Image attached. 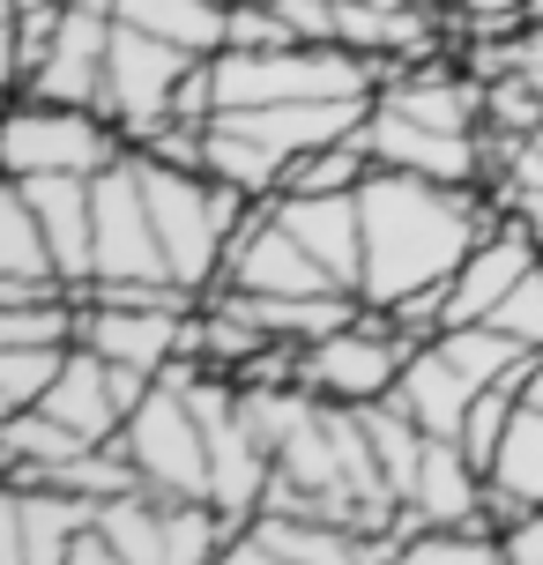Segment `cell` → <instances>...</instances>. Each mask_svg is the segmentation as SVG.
<instances>
[{"instance_id": "24", "label": "cell", "mask_w": 543, "mask_h": 565, "mask_svg": "<svg viewBox=\"0 0 543 565\" xmlns=\"http://www.w3.org/2000/svg\"><path fill=\"white\" fill-rule=\"evenodd\" d=\"M372 171L380 164H372V149L358 135L350 141H320V149H306V157L284 164V186H276V194H358Z\"/></svg>"}, {"instance_id": "33", "label": "cell", "mask_w": 543, "mask_h": 565, "mask_svg": "<svg viewBox=\"0 0 543 565\" xmlns=\"http://www.w3.org/2000/svg\"><path fill=\"white\" fill-rule=\"evenodd\" d=\"M216 565H290V558H276V551H268V543L246 529V536H231V551H224Z\"/></svg>"}, {"instance_id": "5", "label": "cell", "mask_w": 543, "mask_h": 565, "mask_svg": "<svg viewBox=\"0 0 543 565\" xmlns=\"http://www.w3.org/2000/svg\"><path fill=\"white\" fill-rule=\"evenodd\" d=\"M194 60L201 53H187V45H172V38L135 30V23L113 15V53H105V97H97V113L135 141L142 127L172 119V97H179V83L194 75Z\"/></svg>"}, {"instance_id": "16", "label": "cell", "mask_w": 543, "mask_h": 565, "mask_svg": "<svg viewBox=\"0 0 543 565\" xmlns=\"http://www.w3.org/2000/svg\"><path fill=\"white\" fill-rule=\"evenodd\" d=\"M477 395H485V387H477L439 342H417L409 365H402V380H395V402L425 424L432 439H461V417H469V402H477Z\"/></svg>"}, {"instance_id": "23", "label": "cell", "mask_w": 543, "mask_h": 565, "mask_svg": "<svg viewBox=\"0 0 543 565\" xmlns=\"http://www.w3.org/2000/svg\"><path fill=\"white\" fill-rule=\"evenodd\" d=\"M97 529L113 536V551H119L127 565H172V529H164V499H149V491L105 499V507H97Z\"/></svg>"}, {"instance_id": "10", "label": "cell", "mask_w": 543, "mask_h": 565, "mask_svg": "<svg viewBox=\"0 0 543 565\" xmlns=\"http://www.w3.org/2000/svg\"><path fill=\"white\" fill-rule=\"evenodd\" d=\"M209 306V298H201ZM194 320L201 312H164V306H97L83 298V342L97 358H113V365H142V372H164L179 358H194Z\"/></svg>"}, {"instance_id": "7", "label": "cell", "mask_w": 543, "mask_h": 565, "mask_svg": "<svg viewBox=\"0 0 543 565\" xmlns=\"http://www.w3.org/2000/svg\"><path fill=\"white\" fill-rule=\"evenodd\" d=\"M89 201H97V268L89 276L179 282L172 260H164V238H157V216H149V186H142V157L135 149L89 179Z\"/></svg>"}, {"instance_id": "15", "label": "cell", "mask_w": 543, "mask_h": 565, "mask_svg": "<svg viewBox=\"0 0 543 565\" xmlns=\"http://www.w3.org/2000/svg\"><path fill=\"white\" fill-rule=\"evenodd\" d=\"M15 186L30 194L38 224H45V238H53L60 276L83 290L89 268H97V201H89V179H75V171H45V179H15Z\"/></svg>"}, {"instance_id": "17", "label": "cell", "mask_w": 543, "mask_h": 565, "mask_svg": "<svg viewBox=\"0 0 543 565\" xmlns=\"http://www.w3.org/2000/svg\"><path fill=\"white\" fill-rule=\"evenodd\" d=\"M485 477H491V529H499V536L514 529L521 513L543 507V409H529V402H521Z\"/></svg>"}, {"instance_id": "26", "label": "cell", "mask_w": 543, "mask_h": 565, "mask_svg": "<svg viewBox=\"0 0 543 565\" xmlns=\"http://www.w3.org/2000/svg\"><path fill=\"white\" fill-rule=\"evenodd\" d=\"M387 565H507L499 529H409Z\"/></svg>"}, {"instance_id": "18", "label": "cell", "mask_w": 543, "mask_h": 565, "mask_svg": "<svg viewBox=\"0 0 543 565\" xmlns=\"http://www.w3.org/2000/svg\"><path fill=\"white\" fill-rule=\"evenodd\" d=\"M38 409H53L60 424H75L83 439H119L127 409H119V395H113V358H97L89 342H75V350H67V372L53 380V395L38 402Z\"/></svg>"}, {"instance_id": "28", "label": "cell", "mask_w": 543, "mask_h": 565, "mask_svg": "<svg viewBox=\"0 0 543 565\" xmlns=\"http://www.w3.org/2000/svg\"><path fill=\"white\" fill-rule=\"evenodd\" d=\"M514 409H521L514 387H485V395L469 402V417H461V447H469V461H477V469H491V454H499V439H507Z\"/></svg>"}, {"instance_id": "11", "label": "cell", "mask_w": 543, "mask_h": 565, "mask_svg": "<svg viewBox=\"0 0 543 565\" xmlns=\"http://www.w3.org/2000/svg\"><path fill=\"white\" fill-rule=\"evenodd\" d=\"M536 260H543V238L521 224V216H507L491 238H477V246H469V260L455 268V282H447V328L491 320V312L514 298V282L529 276Z\"/></svg>"}, {"instance_id": "30", "label": "cell", "mask_w": 543, "mask_h": 565, "mask_svg": "<svg viewBox=\"0 0 543 565\" xmlns=\"http://www.w3.org/2000/svg\"><path fill=\"white\" fill-rule=\"evenodd\" d=\"M491 320H499L507 335H521L529 350H543V260H536V268H529V276L514 282V298H507V306L491 312Z\"/></svg>"}, {"instance_id": "3", "label": "cell", "mask_w": 543, "mask_h": 565, "mask_svg": "<svg viewBox=\"0 0 543 565\" xmlns=\"http://www.w3.org/2000/svg\"><path fill=\"white\" fill-rule=\"evenodd\" d=\"M113 157H127V135H119L105 113H89V105H45V97H23V105L8 113V135H0V164H8V179H45V171L97 179Z\"/></svg>"}, {"instance_id": "12", "label": "cell", "mask_w": 543, "mask_h": 565, "mask_svg": "<svg viewBox=\"0 0 543 565\" xmlns=\"http://www.w3.org/2000/svg\"><path fill=\"white\" fill-rule=\"evenodd\" d=\"M260 209L284 231H298L343 290L365 298V209H358V194H268Z\"/></svg>"}, {"instance_id": "13", "label": "cell", "mask_w": 543, "mask_h": 565, "mask_svg": "<svg viewBox=\"0 0 543 565\" xmlns=\"http://www.w3.org/2000/svg\"><path fill=\"white\" fill-rule=\"evenodd\" d=\"M105 53H113V15L67 0L53 53H45V67L23 83V97H45V105H89V113H97V97H105Z\"/></svg>"}, {"instance_id": "27", "label": "cell", "mask_w": 543, "mask_h": 565, "mask_svg": "<svg viewBox=\"0 0 543 565\" xmlns=\"http://www.w3.org/2000/svg\"><path fill=\"white\" fill-rule=\"evenodd\" d=\"M60 15H67V0H8V75H15V89L45 67Z\"/></svg>"}, {"instance_id": "1", "label": "cell", "mask_w": 543, "mask_h": 565, "mask_svg": "<svg viewBox=\"0 0 543 565\" xmlns=\"http://www.w3.org/2000/svg\"><path fill=\"white\" fill-rule=\"evenodd\" d=\"M365 209V306H395L409 290L455 282L477 238L507 224V209L485 201V186H447L417 171H372L358 186Z\"/></svg>"}, {"instance_id": "37", "label": "cell", "mask_w": 543, "mask_h": 565, "mask_svg": "<svg viewBox=\"0 0 543 565\" xmlns=\"http://www.w3.org/2000/svg\"><path fill=\"white\" fill-rule=\"evenodd\" d=\"M216 8H231V0H216Z\"/></svg>"}, {"instance_id": "2", "label": "cell", "mask_w": 543, "mask_h": 565, "mask_svg": "<svg viewBox=\"0 0 543 565\" xmlns=\"http://www.w3.org/2000/svg\"><path fill=\"white\" fill-rule=\"evenodd\" d=\"M387 67L350 45H276V53H209L216 113H260V105H306V97H380Z\"/></svg>"}, {"instance_id": "25", "label": "cell", "mask_w": 543, "mask_h": 565, "mask_svg": "<svg viewBox=\"0 0 543 565\" xmlns=\"http://www.w3.org/2000/svg\"><path fill=\"white\" fill-rule=\"evenodd\" d=\"M75 342H0V417L8 409H38L53 395V380L67 372Z\"/></svg>"}, {"instance_id": "31", "label": "cell", "mask_w": 543, "mask_h": 565, "mask_svg": "<svg viewBox=\"0 0 543 565\" xmlns=\"http://www.w3.org/2000/svg\"><path fill=\"white\" fill-rule=\"evenodd\" d=\"M507 565H543V507L507 529Z\"/></svg>"}, {"instance_id": "29", "label": "cell", "mask_w": 543, "mask_h": 565, "mask_svg": "<svg viewBox=\"0 0 543 565\" xmlns=\"http://www.w3.org/2000/svg\"><path fill=\"white\" fill-rule=\"evenodd\" d=\"M224 45L238 53H276V45H298V30L284 23V8H260V0H231V30Z\"/></svg>"}, {"instance_id": "22", "label": "cell", "mask_w": 543, "mask_h": 565, "mask_svg": "<svg viewBox=\"0 0 543 565\" xmlns=\"http://www.w3.org/2000/svg\"><path fill=\"white\" fill-rule=\"evenodd\" d=\"M0 282H67L53 238H45V224H38V209H30V194L15 179L0 194Z\"/></svg>"}, {"instance_id": "34", "label": "cell", "mask_w": 543, "mask_h": 565, "mask_svg": "<svg viewBox=\"0 0 543 565\" xmlns=\"http://www.w3.org/2000/svg\"><path fill=\"white\" fill-rule=\"evenodd\" d=\"M514 395L529 402V409H543V350H529V365L514 372Z\"/></svg>"}, {"instance_id": "21", "label": "cell", "mask_w": 543, "mask_h": 565, "mask_svg": "<svg viewBox=\"0 0 543 565\" xmlns=\"http://www.w3.org/2000/svg\"><path fill=\"white\" fill-rule=\"evenodd\" d=\"M113 15L135 30H157V38H172L201 60L224 53V30H231V8H216V0H119Z\"/></svg>"}, {"instance_id": "4", "label": "cell", "mask_w": 543, "mask_h": 565, "mask_svg": "<svg viewBox=\"0 0 543 565\" xmlns=\"http://www.w3.org/2000/svg\"><path fill=\"white\" fill-rule=\"evenodd\" d=\"M119 447H127L149 499H209V431H201L179 380L149 387V402L119 424Z\"/></svg>"}, {"instance_id": "35", "label": "cell", "mask_w": 543, "mask_h": 565, "mask_svg": "<svg viewBox=\"0 0 543 565\" xmlns=\"http://www.w3.org/2000/svg\"><path fill=\"white\" fill-rule=\"evenodd\" d=\"M425 8H455V0H425Z\"/></svg>"}, {"instance_id": "6", "label": "cell", "mask_w": 543, "mask_h": 565, "mask_svg": "<svg viewBox=\"0 0 543 565\" xmlns=\"http://www.w3.org/2000/svg\"><path fill=\"white\" fill-rule=\"evenodd\" d=\"M409 350H417V342L395 335V320H387L380 306H365L350 328L306 342V387H313L320 402H350V409L387 402L395 380H402V365H409Z\"/></svg>"}, {"instance_id": "8", "label": "cell", "mask_w": 543, "mask_h": 565, "mask_svg": "<svg viewBox=\"0 0 543 565\" xmlns=\"http://www.w3.org/2000/svg\"><path fill=\"white\" fill-rule=\"evenodd\" d=\"M216 290H254V298H320V290H343V282L328 276V260L284 231L268 209L246 216V231H231L224 246V282Z\"/></svg>"}, {"instance_id": "9", "label": "cell", "mask_w": 543, "mask_h": 565, "mask_svg": "<svg viewBox=\"0 0 543 565\" xmlns=\"http://www.w3.org/2000/svg\"><path fill=\"white\" fill-rule=\"evenodd\" d=\"M358 141L372 149V164H380V171H417V179H447V186H485V171H491L485 135L425 127V119H409V113H387L380 97H372Z\"/></svg>"}, {"instance_id": "19", "label": "cell", "mask_w": 543, "mask_h": 565, "mask_svg": "<svg viewBox=\"0 0 543 565\" xmlns=\"http://www.w3.org/2000/svg\"><path fill=\"white\" fill-rule=\"evenodd\" d=\"M83 447H105V439H83V431H75V424H60L53 409H8V417H0L8 483H23V491H38V483H45V469L75 461Z\"/></svg>"}, {"instance_id": "20", "label": "cell", "mask_w": 543, "mask_h": 565, "mask_svg": "<svg viewBox=\"0 0 543 565\" xmlns=\"http://www.w3.org/2000/svg\"><path fill=\"white\" fill-rule=\"evenodd\" d=\"M209 179H224V186H238V194L268 201L276 186H284V157H276L260 135H246L231 113H216L209 119Z\"/></svg>"}, {"instance_id": "14", "label": "cell", "mask_w": 543, "mask_h": 565, "mask_svg": "<svg viewBox=\"0 0 543 565\" xmlns=\"http://www.w3.org/2000/svg\"><path fill=\"white\" fill-rule=\"evenodd\" d=\"M409 513H417L425 529H491V477L469 461L461 439H432L425 447Z\"/></svg>"}, {"instance_id": "32", "label": "cell", "mask_w": 543, "mask_h": 565, "mask_svg": "<svg viewBox=\"0 0 543 565\" xmlns=\"http://www.w3.org/2000/svg\"><path fill=\"white\" fill-rule=\"evenodd\" d=\"M67 565H127L113 551V536H105V529H97V521H89L83 536H75V551H67Z\"/></svg>"}, {"instance_id": "36", "label": "cell", "mask_w": 543, "mask_h": 565, "mask_svg": "<svg viewBox=\"0 0 543 565\" xmlns=\"http://www.w3.org/2000/svg\"><path fill=\"white\" fill-rule=\"evenodd\" d=\"M260 8H284V0H260Z\"/></svg>"}]
</instances>
